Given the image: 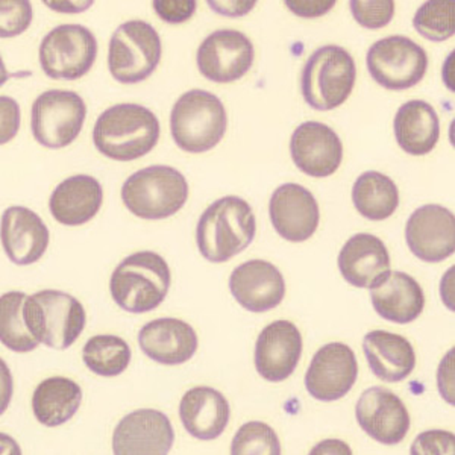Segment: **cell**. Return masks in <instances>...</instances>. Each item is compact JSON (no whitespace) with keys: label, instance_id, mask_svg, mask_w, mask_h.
<instances>
[{"label":"cell","instance_id":"obj_1","mask_svg":"<svg viewBox=\"0 0 455 455\" xmlns=\"http://www.w3.org/2000/svg\"><path fill=\"white\" fill-rule=\"evenodd\" d=\"M160 122L149 108L114 105L99 116L93 141L102 156L126 163L148 156L160 140Z\"/></svg>","mask_w":455,"mask_h":455},{"label":"cell","instance_id":"obj_2","mask_svg":"<svg viewBox=\"0 0 455 455\" xmlns=\"http://www.w3.org/2000/svg\"><path fill=\"white\" fill-rule=\"evenodd\" d=\"M257 233L254 212L238 196H225L204 212L196 228V243L204 259L225 263L243 252Z\"/></svg>","mask_w":455,"mask_h":455},{"label":"cell","instance_id":"obj_3","mask_svg":"<svg viewBox=\"0 0 455 455\" xmlns=\"http://www.w3.org/2000/svg\"><path fill=\"white\" fill-rule=\"evenodd\" d=\"M171 269L166 259L150 251L135 252L116 267L109 291L114 302L128 313L140 315L156 310L171 289Z\"/></svg>","mask_w":455,"mask_h":455},{"label":"cell","instance_id":"obj_4","mask_svg":"<svg viewBox=\"0 0 455 455\" xmlns=\"http://www.w3.org/2000/svg\"><path fill=\"white\" fill-rule=\"evenodd\" d=\"M227 128V109L222 100L210 92H187L172 109V137L180 149L190 154H202L216 148Z\"/></svg>","mask_w":455,"mask_h":455},{"label":"cell","instance_id":"obj_5","mask_svg":"<svg viewBox=\"0 0 455 455\" xmlns=\"http://www.w3.org/2000/svg\"><path fill=\"white\" fill-rule=\"evenodd\" d=\"M188 199V184L181 172L150 166L131 175L122 187V201L134 216L161 220L180 212Z\"/></svg>","mask_w":455,"mask_h":455},{"label":"cell","instance_id":"obj_6","mask_svg":"<svg viewBox=\"0 0 455 455\" xmlns=\"http://www.w3.org/2000/svg\"><path fill=\"white\" fill-rule=\"evenodd\" d=\"M355 79L357 68L351 53L330 44L308 58L300 76V90L311 108L331 111L347 102Z\"/></svg>","mask_w":455,"mask_h":455},{"label":"cell","instance_id":"obj_7","mask_svg":"<svg viewBox=\"0 0 455 455\" xmlns=\"http://www.w3.org/2000/svg\"><path fill=\"white\" fill-rule=\"evenodd\" d=\"M23 313L36 340L53 349L72 347L87 322L83 304L60 290H43L28 296Z\"/></svg>","mask_w":455,"mask_h":455},{"label":"cell","instance_id":"obj_8","mask_svg":"<svg viewBox=\"0 0 455 455\" xmlns=\"http://www.w3.org/2000/svg\"><path fill=\"white\" fill-rule=\"evenodd\" d=\"M161 53L163 46L156 28L146 21H126L111 36L109 72L119 83H141L156 72Z\"/></svg>","mask_w":455,"mask_h":455},{"label":"cell","instance_id":"obj_9","mask_svg":"<svg viewBox=\"0 0 455 455\" xmlns=\"http://www.w3.org/2000/svg\"><path fill=\"white\" fill-rule=\"evenodd\" d=\"M87 107L83 98L68 90H49L32 105L31 130L40 145L61 149L78 139Z\"/></svg>","mask_w":455,"mask_h":455},{"label":"cell","instance_id":"obj_10","mask_svg":"<svg viewBox=\"0 0 455 455\" xmlns=\"http://www.w3.org/2000/svg\"><path fill=\"white\" fill-rule=\"evenodd\" d=\"M38 55L49 78L76 81L93 68L98 42L83 25H61L43 38Z\"/></svg>","mask_w":455,"mask_h":455},{"label":"cell","instance_id":"obj_11","mask_svg":"<svg viewBox=\"0 0 455 455\" xmlns=\"http://www.w3.org/2000/svg\"><path fill=\"white\" fill-rule=\"evenodd\" d=\"M368 70L375 83L387 90H407L424 79L428 55L409 36H392L369 49Z\"/></svg>","mask_w":455,"mask_h":455},{"label":"cell","instance_id":"obj_12","mask_svg":"<svg viewBox=\"0 0 455 455\" xmlns=\"http://www.w3.org/2000/svg\"><path fill=\"white\" fill-rule=\"evenodd\" d=\"M199 72L212 83L228 84L243 78L254 62V46L248 36L234 29L212 32L197 49Z\"/></svg>","mask_w":455,"mask_h":455},{"label":"cell","instance_id":"obj_13","mask_svg":"<svg viewBox=\"0 0 455 455\" xmlns=\"http://www.w3.org/2000/svg\"><path fill=\"white\" fill-rule=\"evenodd\" d=\"M358 363L351 347L334 341L315 352L306 373L308 394L322 403L345 398L357 381Z\"/></svg>","mask_w":455,"mask_h":455},{"label":"cell","instance_id":"obj_14","mask_svg":"<svg viewBox=\"0 0 455 455\" xmlns=\"http://www.w3.org/2000/svg\"><path fill=\"white\" fill-rule=\"evenodd\" d=\"M405 240L414 257L425 263L443 261L455 251L454 214L435 204L418 208L405 227Z\"/></svg>","mask_w":455,"mask_h":455},{"label":"cell","instance_id":"obj_15","mask_svg":"<svg viewBox=\"0 0 455 455\" xmlns=\"http://www.w3.org/2000/svg\"><path fill=\"white\" fill-rule=\"evenodd\" d=\"M175 431L166 414L158 410H137L124 416L113 435L114 454H169Z\"/></svg>","mask_w":455,"mask_h":455},{"label":"cell","instance_id":"obj_16","mask_svg":"<svg viewBox=\"0 0 455 455\" xmlns=\"http://www.w3.org/2000/svg\"><path fill=\"white\" fill-rule=\"evenodd\" d=\"M269 216L275 231L293 243L313 237L321 212L313 193L299 184H283L270 197Z\"/></svg>","mask_w":455,"mask_h":455},{"label":"cell","instance_id":"obj_17","mask_svg":"<svg viewBox=\"0 0 455 455\" xmlns=\"http://www.w3.org/2000/svg\"><path fill=\"white\" fill-rule=\"evenodd\" d=\"M355 416L366 435L387 446L401 443L411 424L403 401L384 387L368 388L358 399Z\"/></svg>","mask_w":455,"mask_h":455},{"label":"cell","instance_id":"obj_18","mask_svg":"<svg viewBox=\"0 0 455 455\" xmlns=\"http://www.w3.org/2000/svg\"><path fill=\"white\" fill-rule=\"evenodd\" d=\"M296 167L313 178L336 173L343 160V145L336 131L321 122H306L296 128L290 141Z\"/></svg>","mask_w":455,"mask_h":455},{"label":"cell","instance_id":"obj_19","mask_svg":"<svg viewBox=\"0 0 455 455\" xmlns=\"http://www.w3.org/2000/svg\"><path fill=\"white\" fill-rule=\"evenodd\" d=\"M302 354V337L289 321L272 322L259 332L255 368L270 383H280L295 372Z\"/></svg>","mask_w":455,"mask_h":455},{"label":"cell","instance_id":"obj_20","mask_svg":"<svg viewBox=\"0 0 455 455\" xmlns=\"http://www.w3.org/2000/svg\"><path fill=\"white\" fill-rule=\"evenodd\" d=\"M229 290L243 308L252 313H264L283 302L285 281L274 264L264 259H251L234 269L229 276Z\"/></svg>","mask_w":455,"mask_h":455},{"label":"cell","instance_id":"obj_21","mask_svg":"<svg viewBox=\"0 0 455 455\" xmlns=\"http://www.w3.org/2000/svg\"><path fill=\"white\" fill-rule=\"evenodd\" d=\"M339 269L349 284L372 290L390 274L387 248L372 234H355L341 248Z\"/></svg>","mask_w":455,"mask_h":455},{"label":"cell","instance_id":"obj_22","mask_svg":"<svg viewBox=\"0 0 455 455\" xmlns=\"http://www.w3.org/2000/svg\"><path fill=\"white\" fill-rule=\"evenodd\" d=\"M2 244L12 263L29 266L46 252L49 229L29 208L11 207L2 214Z\"/></svg>","mask_w":455,"mask_h":455},{"label":"cell","instance_id":"obj_23","mask_svg":"<svg viewBox=\"0 0 455 455\" xmlns=\"http://www.w3.org/2000/svg\"><path fill=\"white\" fill-rule=\"evenodd\" d=\"M139 345L150 360L176 366L188 362L196 354L197 336L187 322L175 317H161L141 328Z\"/></svg>","mask_w":455,"mask_h":455},{"label":"cell","instance_id":"obj_24","mask_svg":"<svg viewBox=\"0 0 455 455\" xmlns=\"http://www.w3.org/2000/svg\"><path fill=\"white\" fill-rule=\"evenodd\" d=\"M104 201L102 186L90 175L64 180L53 190L49 208L53 219L66 227H79L98 214Z\"/></svg>","mask_w":455,"mask_h":455},{"label":"cell","instance_id":"obj_25","mask_svg":"<svg viewBox=\"0 0 455 455\" xmlns=\"http://www.w3.org/2000/svg\"><path fill=\"white\" fill-rule=\"evenodd\" d=\"M180 418L193 437L218 439L229 422V403L216 388L195 387L182 396Z\"/></svg>","mask_w":455,"mask_h":455},{"label":"cell","instance_id":"obj_26","mask_svg":"<svg viewBox=\"0 0 455 455\" xmlns=\"http://www.w3.org/2000/svg\"><path fill=\"white\" fill-rule=\"evenodd\" d=\"M371 298L378 315L399 325L416 321L424 311L425 295L419 283L398 270H390L387 278L373 287Z\"/></svg>","mask_w":455,"mask_h":455},{"label":"cell","instance_id":"obj_27","mask_svg":"<svg viewBox=\"0 0 455 455\" xmlns=\"http://www.w3.org/2000/svg\"><path fill=\"white\" fill-rule=\"evenodd\" d=\"M363 349L375 377L387 383L403 381L416 368L411 343L395 332L383 330L368 332L363 340Z\"/></svg>","mask_w":455,"mask_h":455},{"label":"cell","instance_id":"obj_28","mask_svg":"<svg viewBox=\"0 0 455 455\" xmlns=\"http://www.w3.org/2000/svg\"><path fill=\"white\" fill-rule=\"evenodd\" d=\"M394 128L398 145L410 156H427L439 141V116L425 100L405 102L396 113Z\"/></svg>","mask_w":455,"mask_h":455},{"label":"cell","instance_id":"obj_29","mask_svg":"<svg viewBox=\"0 0 455 455\" xmlns=\"http://www.w3.org/2000/svg\"><path fill=\"white\" fill-rule=\"evenodd\" d=\"M83 403V390L66 377L47 378L32 396L36 420L46 427H60L72 419Z\"/></svg>","mask_w":455,"mask_h":455},{"label":"cell","instance_id":"obj_30","mask_svg":"<svg viewBox=\"0 0 455 455\" xmlns=\"http://www.w3.org/2000/svg\"><path fill=\"white\" fill-rule=\"evenodd\" d=\"M352 201L363 218L386 220L398 208V187L379 172H364L352 187Z\"/></svg>","mask_w":455,"mask_h":455},{"label":"cell","instance_id":"obj_31","mask_svg":"<svg viewBox=\"0 0 455 455\" xmlns=\"http://www.w3.org/2000/svg\"><path fill=\"white\" fill-rule=\"evenodd\" d=\"M27 298L23 291H10L0 299V339L8 349L19 354L34 351L40 345L25 321Z\"/></svg>","mask_w":455,"mask_h":455},{"label":"cell","instance_id":"obj_32","mask_svg":"<svg viewBox=\"0 0 455 455\" xmlns=\"http://www.w3.org/2000/svg\"><path fill=\"white\" fill-rule=\"evenodd\" d=\"M84 363L99 377H117L131 363V347L117 336H94L85 343Z\"/></svg>","mask_w":455,"mask_h":455},{"label":"cell","instance_id":"obj_33","mask_svg":"<svg viewBox=\"0 0 455 455\" xmlns=\"http://www.w3.org/2000/svg\"><path fill=\"white\" fill-rule=\"evenodd\" d=\"M413 27L429 42H445L455 34V2H427L414 14Z\"/></svg>","mask_w":455,"mask_h":455},{"label":"cell","instance_id":"obj_34","mask_svg":"<svg viewBox=\"0 0 455 455\" xmlns=\"http://www.w3.org/2000/svg\"><path fill=\"white\" fill-rule=\"evenodd\" d=\"M234 455H280L281 445L274 428L264 422H248L240 427L231 443Z\"/></svg>","mask_w":455,"mask_h":455},{"label":"cell","instance_id":"obj_35","mask_svg":"<svg viewBox=\"0 0 455 455\" xmlns=\"http://www.w3.org/2000/svg\"><path fill=\"white\" fill-rule=\"evenodd\" d=\"M349 8L358 25L368 29L387 27L395 16V4L390 0H352Z\"/></svg>","mask_w":455,"mask_h":455},{"label":"cell","instance_id":"obj_36","mask_svg":"<svg viewBox=\"0 0 455 455\" xmlns=\"http://www.w3.org/2000/svg\"><path fill=\"white\" fill-rule=\"evenodd\" d=\"M29 2H2V36H16L31 25Z\"/></svg>","mask_w":455,"mask_h":455},{"label":"cell","instance_id":"obj_37","mask_svg":"<svg viewBox=\"0 0 455 455\" xmlns=\"http://www.w3.org/2000/svg\"><path fill=\"white\" fill-rule=\"evenodd\" d=\"M455 439L452 433L442 429H431L414 440L413 455L454 454Z\"/></svg>","mask_w":455,"mask_h":455},{"label":"cell","instance_id":"obj_38","mask_svg":"<svg viewBox=\"0 0 455 455\" xmlns=\"http://www.w3.org/2000/svg\"><path fill=\"white\" fill-rule=\"evenodd\" d=\"M154 10L161 20L167 23H184L195 14L197 4L195 0H156Z\"/></svg>","mask_w":455,"mask_h":455},{"label":"cell","instance_id":"obj_39","mask_svg":"<svg viewBox=\"0 0 455 455\" xmlns=\"http://www.w3.org/2000/svg\"><path fill=\"white\" fill-rule=\"evenodd\" d=\"M334 5H336L334 0H289V2H285V6L293 14L306 17V19L323 16L328 11L332 10Z\"/></svg>","mask_w":455,"mask_h":455},{"label":"cell","instance_id":"obj_40","mask_svg":"<svg viewBox=\"0 0 455 455\" xmlns=\"http://www.w3.org/2000/svg\"><path fill=\"white\" fill-rule=\"evenodd\" d=\"M2 130H5L10 122V135H8V140H11L14 135L17 134L19 130V105H17L14 99L6 98L2 96Z\"/></svg>","mask_w":455,"mask_h":455},{"label":"cell","instance_id":"obj_41","mask_svg":"<svg viewBox=\"0 0 455 455\" xmlns=\"http://www.w3.org/2000/svg\"><path fill=\"white\" fill-rule=\"evenodd\" d=\"M212 10L223 16H244L255 6V2H208Z\"/></svg>","mask_w":455,"mask_h":455}]
</instances>
